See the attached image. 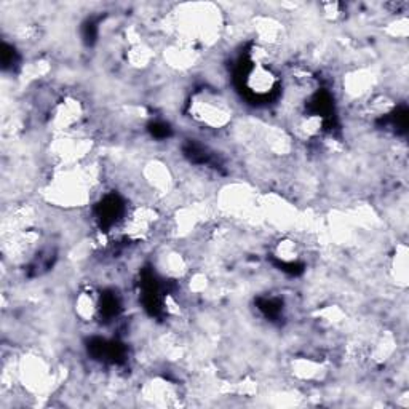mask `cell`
<instances>
[{"label": "cell", "mask_w": 409, "mask_h": 409, "mask_svg": "<svg viewBox=\"0 0 409 409\" xmlns=\"http://www.w3.org/2000/svg\"><path fill=\"white\" fill-rule=\"evenodd\" d=\"M91 192V173L81 163L59 167L48 182L47 199L58 207H82Z\"/></svg>", "instance_id": "6da1fadb"}, {"label": "cell", "mask_w": 409, "mask_h": 409, "mask_svg": "<svg viewBox=\"0 0 409 409\" xmlns=\"http://www.w3.org/2000/svg\"><path fill=\"white\" fill-rule=\"evenodd\" d=\"M189 115L207 128H224L232 120V108L222 95L214 90L202 88L195 91L189 101Z\"/></svg>", "instance_id": "7a4b0ae2"}, {"label": "cell", "mask_w": 409, "mask_h": 409, "mask_svg": "<svg viewBox=\"0 0 409 409\" xmlns=\"http://www.w3.org/2000/svg\"><path fill=\"white\" fill-rule=\"evenodd\" d=\"M18 379L31 393L47 392L53 382V373L48 361L38 355H26L16 365Z\"/></svg>", "instance_id": "3957f363"}, {"label": "cell", "mask_w": 409, "mask_h": 409, "mask_svg": "<svg viewBox=\"0 0 409 409\" xmlns=\"http://www.w3.org/2000/svg\"><path fill=\"white\" fill-rule=\"evenodd\" d=\"M91 141L82 136H71L68 133L59 135L50 144L51 157L55 158L58 167L81 163L90 154Z\"/></svg>", "instance_id": "277c9868"}, {"label": "cell", "mask_w": 409, "mask_h": 409, "mask_svg": "<svg viewBox=\"0 0 409 409\" xmlns=\"http://www.w3.org/2000/svg\"><path fill=\"white\" fill-rule=\"evenodd\" d=\"M83 104L76 98L68 96L53 105L50 110V127L58 133H68L83 118Z\"/></svg>", "instance_id": "5b68a950"}, {"label": "cell", "mask_w": 409, "mask_h": 409, "mask_svg": "<svg viewBox=\"0 0 409 409\" xmlns=\"http://www.w3.org/2000/svg\"><path fill=\"white\" fill-rule=\"evenodd\" d=\"M157 221H158L157 211L147 207V204H143V207H138L127 214L123 222V230L130 239L143 240L152 232Z\"/></svg>", "instance_id": "8992f818"}, {"label": "cell", "mask_w": 409, "mask_h": 409, "mask_svg": "<svg viewBox=\"0 0 409 409\" xmlns=\"http://www.w3.org/2000/svg\"><path fill=\"white\" fill-rule=\"evenodd\" d=\"M279 83L275 72L270 66L253 64V68L248 71L245 77L247 90L256 98H266L274 93V90Z\"/></svg>", "instance_id": "52a82bcc"}, {"label": "cell", "mask_w": 409, "mask_h": 409, "mask_svg": "<svg viewBox=\"0 0 409 409\" xmlns=\"http://www.w3.org/2000/svg\"><path fill=\"white\" fill-rule=\"evenodd\" d=\"M141 393L144 398L150 401V403L158 405V406L173 405L177 397L175 384H171V382H168L163 378H154L152 380L146 382Z\"/></svg>", "instance_id": "ba28073f"}, {"label": "cell", "mask_w": 409, "mask_h": 409, "mask_svg": "<svg viewBox=\"0 0 409 409\" xmlns=\"http://www.w3.org/2000/svg\"><path fill=\"white\" fill-rule=\"evenodd\" d=\"M100 307H101V298L93 288H83L82 291L76 296L74 310L76 315L78 316V320H82L85 323L95 321L98 314H100Z\"/></svg>", "instance_id": "9c48e42d"}, {"label": "cell", "mask_w": 409, "mask_h": 409, "mask_svg": "<svg viewBox=\"0 0 409 409\" xmlns=\"http://www.w3.org/2000/svg\"><path fill=\"white\" fill-rule=\"evenodd\" d=\"M374 85V76L371 72L366 71H355L352 74H348L344 81V90L347 95L352 98H360L366 95L369 88H373Z\"/></svg>", "instance_id": "30bf717a"}, {"label": "cell", "mask_w": 409, "mask_h": 409, "mask_svg": "<svg viewBox=\"0 0 409 409\" xmlns=\"http://www.w3.org/2000/svg\"><path fill=\"white\" fill-rule=\"evenodd\" d=\"M165 59L170 66L177 69H187L195 63L197 53L192 50V45L189 43H177L165 50Z\"/></svg>", "instance_id": "8fae6325"}, {"label": "cell", "mask_w": 409, "mask_h": 409, "mask_svg": "<svg viewBox=\"0 0 409 409\" xmlns=\"http://www.w3.org/2000/svg\"><path fill=\"white\" fill-rule=\"evenodd\" d=\"M157 267L168 279H180L187 270L186 259L177 252H168L160 256Z\"/></svg>", "instance_id": "7c38bea8"}, {"label": "cell", "mask_w": 409, "mask_h": 409, "mask_svg": "<svg viewBox=\"0 0 409 409\" xmlns=\"http://www.w3.org/2000/svg\"><path fill=\"white\" fill-rule=\"evenodd\" d=\"M390 272L393 275V280L401 286L408 285V248L406 245H398L395 249V254L392 257V269Z\"/></svg>", "instance_id": "4fadbf2b"}, {"label": "cell", "mask_w": 409, "mask_h": 409, "mask_svg": "<svg viewBox=\"0 0 409 409\" xmlns=\"http://www.w3.org/2000/svg\"><path fill=\"white\" fill-rule=\"evenodd\" d=\"M146 180L152 186V189L163 192L171 186V175L168 168H165L160 163H150L146 170Z\"/></svg>", "instance_id": "5bb4252c"}, {"label": "cell", "mask_w": 409, "mask_h": 409, "mask_svg": "<svg viewBox=\"0 0 409 409\" xmlns=\"http://www.w3.org/2000/svg\"><path fill=\"white\" fill-rule=\"evenodd\" d=\"M293 373L302 380H314L319 379L323 374L321 363L310 360V358H299L293 361Z\"/></svg>", "instance_id": "9a60e30c"}, {"label": "cell", "mask_w": 409, "mask_h": 409, "mask_svg": "<svg viewBox=\"0 0 409 409\" xmlns=\"http://www.w3.org/2000/svg\"><path fill=\"white\" fill-rule=\"evenodd\" d=\"M275 257L283 264H293L298 262L301 257V247L298 242H294L291 239H283L276 243L274 248Z\"/></svg>", "instance_id": "2e32d148"}, {"label": "cell", "mask_w": 409, "mask_h": 409, "mask_svg": "<svg viewBox=\"0 0 409 409\" xmlns=\"http://www.w3.org/2000/svg\"><path fill=\"white\" fill-rule=\"evenodd\" d=\"M254 29L257 36L261 37L259 41L262 42V45L275 43L281 34V26L272 18H261L259 21H257V26H254Z\"/></svg>", "instance_id": "e0dca14e"}, {"label": "cell", "mask_w": 409, "mask_h": 409, "mask_svg": "<svg viewBox=\"0 0 409 409\" xmlns=\"http://www.w3.org/2000/svg\"><path fill=\"white\" fill-rule=\"evenodd\" d=\"M127 58H128V61L131 66H133V68L143 69V68H146V66L152 63L154 51H152V48L147 47L146 43L138 42L130 48V51L127 53Z\"/></svg>", "instance_id": "ac0fdd59"}, {"label": "cell", "mask_w": 409, "mask_h": 409, "mask_svg": "<svg viewBox=\"0 0 409 409\" xmlns=\"http://www.w3.org/2000/svg\"><path fill=\"white\" fill-rule=\"evenodd\" d=\"M395 347H397V342H395V338L392 334L387 333L384 336H380L378 342H376L374 347H373L371 358L376 361H379V363L385 361L393 355Z\"/></svg>", "instance_id": "d6986e66"}]
</instances>
